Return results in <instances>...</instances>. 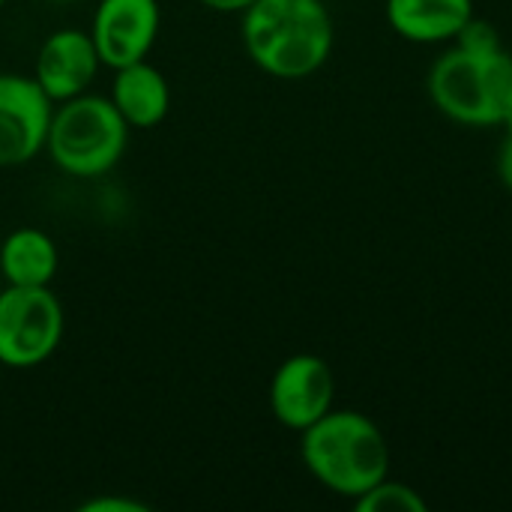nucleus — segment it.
<instances>
[{
    "mask_svg": "<svg viewBox=\"0 0 512 512\" xmlns=\"http://www.w3.org/2000/svg\"><path fill=\"white\" fill-rule=\"evenodd\" d=\"M426 90L432 105L462 126H504L512 111V54L492 24L474 18L432 63Z\"/></svg>",
    "mask_w": 512,
    "mask_h": 512,
    "instance_id": "1",
    "label": "nucleus"
},
{
    "mask_svg": "<svg viewBox=\"0 0 512 512\" xmlns=\"http://www.w3.org/2000/svg\"><path fill=\"white\" fill-rule=\"evenodd\" d=\"M240 39L261 72L300 81L330 60L336 27L324 0H255L240 12Z\"/></svg>",
    "mask_w": 512,
    "mask_h": 512,
    "instance_id": "2",
    "label": "nucleus"
},
{
    "mask_svg": "<svg viewBox=\"0 0 512 512\" xmlns=\"http://www.w3.org/2000/svg\"><path fill=\"white\" fill-rule=\"evenodd\" d=\"M306 471L333 495L357 501L390 477V447L378 423L360 411H327L300 432Z\"/></svg>",
    "mask_w": 512,
    "mask_h": 512,
    "instance_id": "3",
    "label": "nucleus"
},
{
    "mask_svg": "<svg viewBox=\"0 0 512 512\" xmlns=\"http://www.w3.org/2000/svg\"><path fill=\"white\" fill-rule=\"evenodd\" d=\"M129 132V123L108 96L81 93L54 105L45 150L63 174L90 180L108 174L123 159Z\"/></svg>",
    "mask_w": 512,
    "mask_h": 512,
    "instance_id": "4",
    "label": "nucleus"
},
{
    "mask_svg": "<svg viewBox=\"0 0 512 512\" xmlns=\"http://www.w3.org/2000/svg\"><path fill=\"white\" fill-rule=\"evenodd\" d=\"M63 306L51 285L0 291V366L33 369L45 363L63 342Z\"/></svg>",
    "mask_w": 512,
    "mask_h": 512,
    "instance_id": "5",
    "label": "nucleus"
},
{
    "mask_svg": "<svg viewBox=\"0 0 512 512\" xmlns=\"http://www.w3.org/2000/svg\"><path fill=\"white\" fill-rule=\"evenodd\" d=\"M336 402V378L324 357L294 354L279 363L270 378V411L279 426L291 432H306L318 423Z\"/></svg>",
    "mask_w": 512,
    "mask_h": 512,
    "instance_id": "6",
    "label": "nucleus"
},
{
    "mask_svg": "<svg viewBox=\"0 0 512 512\" xmlns=\"http://www.w3.org/2000/svg\"><path fill=\"white\" fill-rule=\"evenodd\" d=\"M54 102L33 75L0 72V168H18L45 150Z\"/></svg>",
    "mask_w": 512,
    "mask_h": 512,
    "instance_id": "7",
    "label": "nucleus"
},
{
    "mask_svg": "<svg viewBox=\"0 0 512 512\" xmlns=\"http://www.w3.org/2000/svg\"><path fill=\"white\" fill-rule=\"evenodd\" d=\"M159 24V0H99L90 36L99 60L111 69H120L147 60L156 45Z\"/></svg>",
    "mask_w": 512,
    "mask_h": 512,
    "instance_id": "8",
    "label": "nucleus"
},
{
    "mask_svg": "<svg viewBox=\"0 0 512 512\" xmlns=\"http://www.w3.org/2000/svg\"><path fill=\"white\" fill-rule=\"evenodd\" d=\"M102 60L96 54L90 30L63 27L54 30L36 51L33 78L42 87V93L57 105L72 96L87 93L99 72Z\"/></svg>",
    "mask_w": 512,
    "mask_h": 512,
    "instance_id": "9",
    "label": "nucleus"
},
{
    "mask_svg": "<svg viewBox=\"0 0 512 512\" xmlns=\"http://www.w3.org/2000/svg\"><path fill=\"white\" fill-rule=\"evenodd\" d=\"M387 24L417 45H450L477 18L474 0H387Z\"/></svg>",
    "mask_w": 512,
    "mask_h": 512,
    "instance_id": "10",
    "label": "nucleus"
},
{
    "mask_svg": "<svg viewBox=\"0 0 512 512\" xmlns=\"http://www.w3.org/2000/svg\"><path fill=\"white\" fill-rule=\"evenodd\" d=\"M108 99L114 102L120 117L129 123V129H153L171 111L168 78L147 60L114 69Z\"/></svg>",
    "mask_w": 512,
    "mask_h": 512,
    "instance_id": "11",
    "label": "nucleus"
},
{
    "mask_svg": "<svg viewBox=\"0 0 512 512\" xmlns=\"http://www.w3.org/2000/svg\"><path fill=\"white\" fill-rule=\"evenodd\" d=\"M57 243L42 228H15L0 246V273L6 285L45 288L57 276Z\"/></svg>",
    "mask_w": 512,
    "mask_h": 512,
    "instance_id": "12",
    "label": "nucleus"
},
{
    "mask_svg": "<svg viewBox=\"0 0 512 512\" xmlns=\"http://www.w3.org/2000/svg\"><path fill=\"white\" fill-rule=\"evenodd\" d=\"M354 507L360 512H426L429 504L423 501V495L417 489H411L408 483L390 480L384 477L378 486H372L366 495H360L354 501Z\"/></svg>",
    "mask_w": 512,
    "mask_h": 512,
    "instance_id": "13",
    "label": "nucleus"
},
{
    "mask_svg": "<svg viewBox=\"0 0 512 512\" xmlns=\"http://www.w3.org/2000/svg\"><path fill=\"white\" fill-rule=\"evenodd\" d=\"M81 512H147L150 507L144 501H132V498H117V495H102V498H90L87 504L78 507Z\"/></svg>",
    "mask_w": 512,
    "mask_h": 512,
    "instance_id": "14",
    "label": "nucleus"
},
{
    "mask_svg": "<svg viewBox=\"0 0 512 512\" xmlns=\"http://www.w3.org/2000/svg\"><path fill=\"white\" fill-rule=\"evenodd\" d=\"M498 177H501L504 189L512 192V111L504 120V141L498 147Z\"/></svg>",
    "mask_w": 512,
    "mask_h": 512,
    "instance_id": "15",
    "label": "nucleus"
},
{
    "mask_svg": "<svg viewBox=\"0 0 512 512\" xmlns=\"http://www.w3.org/2000/svg\"><path fill=\"white\" fill-rule=\"evenodd\" d=\"M201 6H207V9H213V12H225V15H231V12H243V9H249L255 0H198Z\"/></svg>",
    "mask_w": 512,
    "mask_h": 512,
    "instance_id": "16",
    "label": "nucleus"
},
{
    "mask_svg": "<svg viewBox=\"0 0 512 512\" xmlns=\"http://www.w3.org/2000/svg\"><path fill=\"white\" fill-rule=\"evenodd\" d=\"M3 3H6V0H0V9H3Z\"/></svg>",
    "mask_w": 512,
    "mask_h": 512,
    "instance_id": "17",
    "label": "nucleus"
}]
</instances>
